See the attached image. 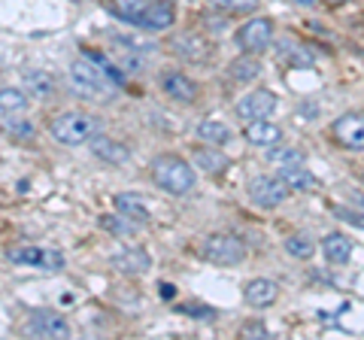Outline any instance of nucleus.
<instances>
[{
  "label": "nucleus",
  "mask_w": 364,
  "mask_h": 340,
  "mask_svg": "<svg viewBox=\"0 0 364 340\" xmlns=\"http://www.w3.org/2000/svg\"><path fill=\"white\" fill-rule=\"evenodd\" d=\"M152 179H155L158 188H164L167 195H176V198L188 195L198 183L195 167L179 155H158L152 161Z\"/></svg>",
  "instance_id": "obj_1"
},
{
  "label": "nucleus",
  "mask_w": 364,
  "mask_h": 340,
  "mask_svg": "<svg viewBox=\"0 0 364 340\" xmlns=\"http://www.w3.org/2000/svg\"><path fill=\"white\" fill-rule=\"evenodd\" d=\"M67 79H70V88H73V95L76 97H88V100H97V97H107L112 88L109 83V76L104 73V67H100L97 61H91V58H79L70 64V73H67Z\"/></svg>",
  "instance_id": "obj_2"
},
{
  "label": "nucleus",
  "mask_w": 364,
  "mask_h": 340,
  "mask_svg": "<svg viewBox=\"0 0 364 340\" xmlns=\"http://www.w3.org/2000/svg\"><path fill=\"white\" fill-rule=\"evenodd\" d=\"M49 134L64 146H82L88 143V137L97 134V116L79 112V110L58 112V116L49 119Z\"/></svg>",
  "instance_id": "obj_3"
},
{
  "label": "nucleus",
  "mask_w": 364,
  "mask_h": 340,
  "mask_svg": "<svg viewBox=\"0 0 364 340\" xmlns=\"http://www.w3.org/2000/svg\"><path fill=\"white\" fill-rule=\"evenodd\" d=\"M200 253H203L207 262L222 265V267L243 265L246 255H249L246 253V243L240 240V237H234V234H210V237H203Z\"/></svg>",
  "instance_id": "obj_4"
},
{
  "label": "nucleus",
  "mask_w": 364,
  "mask_h": 340,
  "mask_svg": "<svg viewBox=\"0 0 364 340\" xmlns=\"http://www.w3.org/2000/svg\"><path fill=\"white\" fill-rule=\"evenodd\" d=\"M21 331H25V337H43V340H64V337H73L70 322H67L61 313H52V310H37V313H31Z\"/></svg>",
  "instance_id": "obj_5"
},
{
  "label": "nucleus",
  "mask_w": 364,
  "mask_h": 340,
  "mask_svg": "<svg viewBox=\"0 0 364 340\" xmlns=\"http://www.w3.org/2000/svg\"><path fill=\"white\" fill-rule=\"evenodd\" d=\"M6 258L21 267H37V270H64V253L58 249H43V246H18L9 249Z\"/></svg>",
  "instance_id": "obj_6"
},
{
  "label": "nucleus",
  "mask_w": 364,
  "mask_h": 340,
  "mask_svg": "<svg viewBox=\"0 0 364 340\" xmlns=\"http://www.w3.org/2000/svg\"><path fill=\"white\" fill-rule=\"evenodd\" d=\"M237 46H240L243 52L249 55H258V52H264L270 43H273V21L264 18V16H258L252 21H246V25L237 31Z\"/></svg>",
  "instance_id": "obj_7"
},
{
  "label": "nucleus",
  "mask_w": 364,
  "mask_h": 340,
  "mask_svg": "<svg viewBox=\"0 0 364 340\" xmlns=\"http://www.w3.org/2000/svg\"><path fill=\"white\" fill-rule=\"evenodd\" d=\"M158 83H161V92L170 100H176V104H195L200 95V85L182 70H164Z\"/></svg>",
  "instance_id": "obj_8"
},
{
  "label": "nucleus",
  "mask_w": 364,
  "mask_h": 340,
  "mask_svg": "<svg viewBox=\"0 0 364 340\" xmlns=\"http://www.w3.org/2000/svg\"><path fill=\"white\" fill-rule=\"evenodd\" d=\"M273 110H277V95H273L270 88H255V92H249L237 100V116L246 122L267 119Z\"/></svg>",
  "instance_id": "obj_9"
},
{
  "label": "nucleus",
  "mask_w": 364,
  "mask_h": 340,
  "mask_svg": "<svg viewBox=\"0 0 364 340\" xmlns=\"http://www.w3.org/2000/svg\"><path fill=\"white\" fill-rule=\"evenodd\" d=\"M249 198H252L258 207H279L282 201L289 198V188L282 186V179L279 176H255L252 183H249Z\"/></svg>",
  "instance_id": "obj_10"
},
{
  "label": "nucleus",
  "mask_w": 364,
  "mask_h": 340,
  "mask_svg": "<svg viewBox=\"0 0 364 340\" xmlns=\"http://www.w3.org/2000/svg\"><path fill=\"white\" fill-rule=\"evenodd\" d=\"M334 140L343 146V149H352V152H361L364 149V122H361V112H346L334 122Z\"/></svg>",
  "instance_id": "obj_11"
},
{
  "label": "nucleus",
  "mask_w": 364,
  "mask_h": 340,
  "mask_svg": "<svg viewBox=\"0 0 364 340\" xmlns=\"http://www.w3.org/2000/svg\"><path fill=\"white\" fill-rule=\"evenodd\" d=\"M170 49H173V55H179L182 61H191V64H203V61H210V55H213L210 40H203L200 33H182V37L170 43Z\"/></svg>",
  "instance_id": "obj_12"
},
{
  "label": "nucleus",
  "mask_w": 364,
  "mask_h": 340,
  "mask_svg": "<svg viewBox=\"0 0 364 340\" xmlns=\"http://www.w3.org/2000/svg\"><path fill=\"white\" fill-rule=\"evenodd\" d=\"M88 146H91V152H95L100 161H107L109 167H122V164L131 161V149H128V146L119 143V140H112V137H104V134L88 137Z\"/></svg>",
  "instance_id": "obj_13"
},
{
  "label": "nucleus",
  "mask_w": 364,
  "mask_h": 340,
  "mask_svg": "<svg viewBox=\"0 0 364 340\" xmlns=\"http://www.w3.org/2000/svg\"><path fill=\"white\" fill-rule=\"evenodd\" d=\"M158 4V0H107L109 13L119 16L122 21H131L134 28H143L146 16L152 13V6Z\"/></svg>",
  "instance_id": "obj_14"
},
{
  "label": "nucleus",
  "mask_w": 364,
  "mask_h": 340,
  "mask_svg": "<svg viewBox=\"0 0 364 340\" xmlns=\"http://www.w3.org/2000/svg\"><path fill=\"white\" fill-rule=\"evenodd\" d=\"M243 137H246L249 146H261V149H270V146H277V143L282 140V131H279L273 122H267V119H255V122H246Z\"/></svg>",
  "instance_id": "obj_15"
},
{
  "label": "nucleus",
  "mask_w": 364,
  "mask_h": 340,
  "mask_svg": "<svg viewBox=\"0 0 364 340\" xmlns=\"http://www.w3.org/2000/svg\"><path fill=\"white\" fill-rule=\"evenodd\" d=\"M243 298H246L249 307H270V304L279 298V286L267 277H255V280L246 282Z\"/></svg>",
  "instance_id": "obj_16"
},
{
  "label": "nucleus",
  "mask_w": 364,
  "mask_h": 340,
  "mask_svg": "<svg viewBox=\"0 0 364 340\" xmlns=\"http://www.w3.org/2000/svg\"><path fill=\"white\" fill-rule=\"evenodd\" d=\"M112 265H116L122 274H128V277H140V274H146V270L152 267V258H149L146 249L134 246V249H124V253L112 255Z\"/></svg>",
  "instance_id": "obj_17"
},
{
  "label": "nucleus",
  "mask_w": 364,
  "mask_h": 340,
  "mask_svg": "<svg viewBox=\"0 0 364 340\" xmlns=\"http://www.w3.org/2000/svg\"><path fill=\"white\" fill-rule=\"evenodd\" d=\"M352 249H355V243H352L346 234H340V231H331V234L322 237V253H325V258L331 265H346L352 258Z\"/></svg>",
  "instance_id": "obj_18"
},
{
  "label": "nucleus",
  "mask_w": 364,
  "mask_h": 340,
  "mask_svg": "<svg viewBox=\"0 0 364 340\" xmlns=\"http://www.w3.org/2000/svg\"><path fill=\"white\" fill-rule=\"evenodd\" d=\"M279 179L289 191H306L316 186V176L304 164H279Z\"/></svg>",
  "instance_id": "obj_19"
},
{
  "label": "nucleus",
  "mask_w": 364,
  "mask_h": 340,
  "mask_svg": "<svg viewBox=\"0 0 364 340\" xmlns=\"http://www.w3.org/2000/svg\"><path fill=\"white\" fill-rule=\"evenodd\" d=\"M21 92L25 95H33V97H52L55 95V79L46 73V70H25L21 76Z\"/></svg>",
  "instance_id": "obj_20"
},
{
  "label": "nucleus",
  "mask_w": 364,
  "mask_h": 340,
  "mask_svg": "<svg viewBox=\"0 0 364 340\" xmlns=\"http://www.w3.org/2000/svg\"><path fill=\"white\" fill-rule=\"evenodd\" d=\"M116 210L122 213L124 219H131L134 225H146L152 219L149 207H146L140 198H134V195H116Z\"/></svg>",
  "instance_id": "obj_21"
},
{
  "label": "nucleus",
  "mask_w": 364,
  "mask_h": 340,
  "mask_svg": "<svg viewBox=\"0 0 364 340\" xmlns=\"http://www.w3.org/2000/svg\"><path fill=\"white\" fill-rule=\"evenodd\" d=\"M176 21V9H173V4L170 0H158V4L152 6V13L146 16V21H143V31H167L170 25Z\"/></svg>",
  "instance_id": "obj_22"
},
{
  "label": "nucleus",
  "mask_w": 364,
  "mask_h": 340,
  "mask_svg": "<svg viewBox=\"0 0 364 340\" xmlns=\"http://www.w3.org/2000/svg\"><path fill=\"white\" fill-rule=\"evenodd\" d=\"M195 164L203 170V174H225L231 161H228V155L215 152V146H200L195 149Z\"/></svg>",
  "instance_id": "obj_23"
},
{
  "label": "nucleus",
  "mask_w": 364,
  "mask_h": 340,
  "mask_svg": "<svg viewBox=\"0 0 364 340\" xmlns=\"http://www.w3.org/2000/svg\"><path fill=\"white\" fill-rule=\"evenodd\" d=\"M198 137L207 143V146H215V149H219V146H228L231 143V128H228V124H222V122H215V119H207V122H200L198 124Z\"/></svg>",
  "instance_id": "obj_24"
},
{
  "label": "nucleus",
  "mask_w": 364,
  "mask_h": 340,
  "mask_svg": "<svg viewBox=\"0 0 364 340\" xmlns=\"http://www.w3.org/2000/svg\"><path fill=\"white\" fill-rule=\"evenodd\" d=\"M228 73H231V79H237V83H255V79L261 76V64L255 55H243V58L231 61V67H228Z\"/></svg>",
  "instance_id": "obj_25"
},
{
  "label": "nucleus",
  "mask_w": 364,
  "mask_h": 340,
  "mask_svg": "<svg viewBox=\"0 0 364 340\" xmlns=\"http://www.w3.org/2000/svg\"><path fill=\"white\" fill-rule=\"evenodd\" d=\"M28 110V95L21 88H0V112L13 116V112Z\"/></svg>",
  "instance_id": "obj_26"
},
{
  "label": "nucleus",
  "mask_w": 364,
  "mask_h": 340,
  "mask_svg": "<svg viewBox=\"0 0 364 340\" xmlns=\"http://www.w3.org/2000/svg\"><path fill=\"white\" fill-rule=\"evenodd\" d=\"M286 253L291 258H301V262H306V258H313L316 243H313L310 234H291L289 240H286Z\"/></svg>",
  "instance_id": "obj_27"
},
{
  "label": "nucleus",
  "mask_w": 364,
  "mask_h": 340,
  "mask_svg": "<svg viewBox=\"0 0 364 340\" xmlns=\"http://www.w3.org/2000/svg\"><path fill=\"white\" fill-rule=\"evenodd\" d=\"M277 55H279L282 61H291V64H298V67H310L313 64V55L306 52L304 46H298V43H279Z\"/></svg>",
  "instance_id": "obj_28"
},
{
  "label": "nucleus",
  "mask_w": 364,
  "mask_h": 340,
  "mask_svg": "<svg viewBox=\"0 0 364 340\" xmlns=\"http://www.w3.org/2000/svg\"><path fill=\"white\" fill-rule=\"evenodd\" d=\"M267 158L273 164H304V152L301 149H282V146L279 149H270Z\"/></svg>",
  "instance_id": "obj_29"
},
{
  "label": "nucleus",
  "mask_w": 364,
  "mask_h": 340,
  "mask_svg": "<svg viewBox=\"0 0 364 340\" xmlns=\"http://www.w3.org/2000/svg\"><path fill=\"white\" fill-rule=\"evenodd\" d=\"M210 4L225 9V13H252L258 0H210Z\"/></svg>",
  "instance_id": "obj_30"
},
{
  "label": "nucleus",
  "mask_w": 364,
  "mask_h": 340,
  "mask_svg": "<svg viewBox=\"0 0 364 340\" xmlns=\"http://www.w3.org/2000/svg\"><path fill=\"white\" fill-rule=\"evenodd\" d=\"M100 225H104L107 231H112V234H128V231H134V222L124 219L122 213H119V216H104V219H100Z\"/></svg>",
  "instance_id": "obj_31"
},
{
  "label": "nucleus",
  "mask_w": 364,
  "mask_h": 340,
  "mask_svg": "<svg viewBox=\"0 0 364 340\" xmlns=\"http://www.w3.org/2000/svg\"><path fill=\"white\" fill-rule=\"evenodd\" d=\"M240 337H246V340H267L270 331L264 328V322L249 319V322H243V328H240Z\"/></svg>",
  "instance_id": "obj_32"
},
{
  "label": "nucleus",
  "mask_w": 364,
  "mask_h": 340,
  "mask_svg": "<svg viewBox=\"0 0 364 340\" xmlns=\"http://www.w3.org/2000/svg\"><path fill=\"white\" fill-rule=\"evenodd\" d=\"M179 313H188V316H195V319H215V310L200 307V304H182Z\"/></svg>",
  "instance_id": "obj_33"
},
{
  "label": "nucleus",
  "mask_w": 364,
  "mask_h": 340,
  "mask_svg": "<svg viewBox=\"0 0 364 340\" xmlns=\"http://www.w3.org/2000/svg\"><path fill=\"white\" fill-rule=\"evenodd\" d=\"M334 213H337V216L340 219H343V222H349V225H355V228H361V213H352V210H346V207H331Z\"/></svg>",
  "instance_id": "obj_34"
},
{
  "label": "nucleus",
  "mask_w": 364,
  "mask_h": 340,
  "mask_svg": "<svg viewBox=\"0 0 364 340\" xmlns=\"http://www.w3.org/2000/svg\"><path fill=\"white\" fill-rule=\"evenodd\" d=\"M6 131H13V134H21V137H28V134H31V124H25V122H6Z\"/></svg>",
  "instance_id": "obj_35"
},
{
  "label": "nucleus",
  "mask_w": 364,
  "mask_h": 340,
  "mask_svg": "<svg viewBox=\"0 0 364 340\" xmlns=\"http://www.w3.org/2000/svg\"><path fill=\"white\" fill-rule=\"evenodd\" d=\"M161 298H167V301H173V298H176V289L170 286V282H161Z\"/></svg>",
  "instance_id": "obj_36"
},
{
  "label": "nucleus",
  "mask_w": 364,
  "mask_h": 340,
  "mask_svg": "<svg viewBox=\"0 0 364 340\" xmlns=\"http://www.w3.org/2000/svg\"><path fill=\"white\" fill-rule=\"evenodd\" d=\"M294 4H301V6H316L318 0H294Z\"/></svg>",
  "instance_id": "obj_37"
},
{
  "label": "nucleus",
  "mask_w": 364,
  "mask_h": 340,
  "mask_svg": "<svg viewBox=\"0 0 364 340\" xmlns=\"http://www.w3.org/2000/svg\"><path fill=\"white\" fill-rule=\"evenodd\" d=\"M328 4H334V6H340V4H346V0H328Z\"/></svg>",
  "instance_id": "obj_38"
}]
</instances>
